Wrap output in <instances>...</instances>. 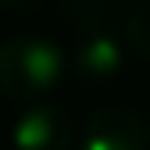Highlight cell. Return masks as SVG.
Instances as JSON below:
<instances>
[{
  "mask_svg": "<svg viewBox=\"0 0 150 150\" xmlns=\"http://www.w3.org/2000/svg\"><path fill=\"white\" fill-rule=\"evenodd\" d=\"M64 54L43 36H14L0 47V89L14 100H32L61 82Z\"/></svg>",
  "mask_w": 150,
  "mask_h": 150,
  "instance_id": "cell-1",
  "label": "cell"
},
{
  "mask_svg": "<svg viewBox=\"0 0 150 150\" xmlns=\"http://www.w3.org/2000/svg\"><path fill=\"white\" fill-rule=\"evenodd\" d=\"M146 125L129 107H100L86 122L82 150H143Z\"/></svg>",
  "mask_w": 150,
  "mask_h": 150,
  "instance_id": "cell-2",
  "label": "cell"
},
{
  "mask_svg": "<svg viewBox=\"0 0 150 150\" xmlns=\"http://www.w3.org/2000/svg\"><path fill=\"white\" fill-rule=\"evenodd\" d=\"M71 136V118L57 107H32L11 125L14 150H68Z\"/></svg>",
  "mask_w": 150,
  "mask_h": 150,
  "instance_id": "cell-3",
  "label": "cell"
},
{
  "mask_svg": "<svg viewBox=\"0 0 150 150\" xmlns=\"http://www.w3.org/2000/svg\"><path fill=\"white\" fill-rule=\"evenodd\" d=\"M75 68H79L82 79L89 82H107L122 71V47L115 36L107 32H93L89 40L79 47V57H75Z\"/></svg>",
  "mask_w": 150,
  "mask_h": 150,
  "instance_id": "cell-4",
  "label": "cell"
},
{
  "mask_svg": "<svg viewBox=\"0 0 150 150\" xmlns=\"http://www.w3.org/2000/svg\"><path fill=\"white\" fill-rule=\"evenodd\" d=\"M125 32H129V43H132V50L139 54V57L150 61V4H143V7L132 11V18H129Z\"/></svg>",
  "mask_w": 150,
  "mask_h": 150,
  "instance_id": "cell-5",
  "label": "cell"
},
{
  "mask_svg": "<svg viewBox=\"0 0 150 150\" xmlns=\"http://www.w3.org/2000/svg\"><path fill=\"white\" fill-rule=\"evenodd\" d=\"M25 4H32V0H0V7H25Z\"/></svg>",
  "mask_w": 150,
  "mask_h": 150,
  "instance_id": "cell-6",
  "label": "cell"
}]
</instances>
